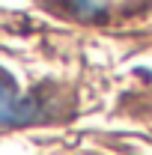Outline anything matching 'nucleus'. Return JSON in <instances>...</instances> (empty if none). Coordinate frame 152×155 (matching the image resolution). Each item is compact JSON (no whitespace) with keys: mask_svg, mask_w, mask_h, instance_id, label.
<instances>
[{"mask_svg":"<svg viewBox=\"0 0 152 155\" xmlns=\"http://www.w3.org/2000/svg\"><path fill=\"white\" fill-rule=\"evenodd\" d=\"M45 114V104L39 96H24L18 84L6 72H0V125H21L33 122Z\"/></svg>","mask_w":152,"mask_h":155,"instance_id":"f257e3e1","label":"nucleus"},{"mask_svg":"<svg viewBox=\"0 0 152 155\" xmlns=\"http://www.w3.org/2000/svg\"><path fill=\"white\" fill-rule=\"evenodd\" d=\"M116 3H122V0H72L75 12L84 18H104V15L114 12Z\"/></svg>","mask_w":152,"mask_h":155,"instance_id":"f03ea898","label":"nucleus"}]
</instances>
